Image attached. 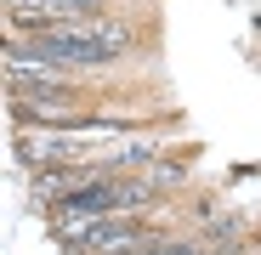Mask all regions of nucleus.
<instances>
[{
	"instance_id": "nucleus-1",
	"label": "nucleus",
	"mask_w": 261,
	"mask_h": 255,
	"mask_svg": "<svg viewBox=\"0 0 261 255\" xmlns=\"http://www.w3.org/2000/svg\"><path fill=\"white\" fill-rule=\"evenodd\" d=\"M34 40V51L12 46V68H34V63H108L130 46V34L119 23H29L23 29Z\"/></svg>"
},
{
	"instance_id": "nucleus-2",
	"label": "nucleus",
	"mask_w": 261,
	"mask_h": 255,
	"mask_svg": "<svg viewBox=\"0 0 261 255\" xmlns=\"http://www.w3.org/2000/svg\"><path fill=\"white\" fill-rule=\"evenodd\" d=\"M148 187H114V182H97V187H85V193H63V221H80V216H108V210L119 204H142Z\"/></svg>"
},
{
	"instance_id": "nucleus-3",
	"label": "nucleus",
	"mask_w": 261,
	"mask_h": 255,
	"mask_svg": "<svg viewBox=\"0 0 261 255\" xmlns=\"http://www.w3.org/2000/svg\"><path fill=\"white\" fill-rule=\"evenodd\" d=\"M97 12V0H12V17L23 23H74V17H91Z\"/></svg>"
},
{
	"instance_id": "nucleus-4",
	"label": "nucleus",
	"mask_w": 261,
	"mask_h": 255,
	"mask_svg": "<svg viewBox=\"0 0 261 255\" xmlns=\"http://www.w3.org/2000/svg\"><path fill=\"white\" fill-rule=\"evenodd\" d=\"M68 244H80V249H137V244H142V233H137V227L97 221V227H74V233H68Z\"/></svg>"
}]
</instances>
